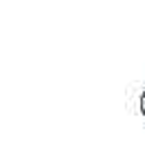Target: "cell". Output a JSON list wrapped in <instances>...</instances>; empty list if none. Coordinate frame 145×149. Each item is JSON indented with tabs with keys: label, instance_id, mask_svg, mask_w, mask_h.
I'll return each instance as SVG.
<instances>
[{
	"label": "cell",
	"instance_id": "6da1fadb",
	"mask_svg": "<svg viewBox=\"0 0 145 149\" xmlns=\"http://www.w3.org/2000/svg\"><path fill=\"white\" fill-rule=\"evenodd\" d=\"M139 107H141V113H143V118H145V89H143V93H141V102H139Z\"/></svg>",
	"mask_w": 145,
	"mask_h": 149
}]
</instances>
